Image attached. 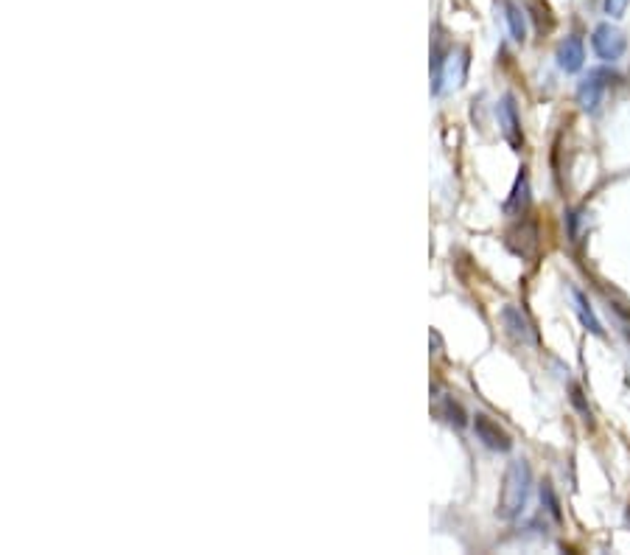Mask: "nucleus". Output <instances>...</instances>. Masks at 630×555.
<instances>
[{"instance_id":"1","label":"nucleus","mask_w":630,"mask_h":555,"mask_svg":"<svg viewBox=\"0 0 630 555\" xmlns=\"http://www.w3.org/2000/svg\"><path fill=\"white\" fill-rule=\"evenodd\" d=\"M529 485H532V471L527 460H512L507 471H504V482H502V494H499V507L496 516L510 522L516 519L529 497Z\"/></svg>"},{"instance_id":"2","label":"nucleus","mask_w":630,"mask_h":555,"mask_svg":"<svg viewBox=\"0 0 630 555\" xmlns=\"http://www.w3.org/2000/svg\"><path fill=\"white\" fill-rule=\"evenodd\" d=\"M614 82H619V76L611 71V67H594V71H589V76L577 87V104L586 112H597L602 104L605 90H608Z\"/></svg>"},{"instance_id":"3","label":"nucleus","mask_w":630,"mask_h":555,"mask_svg":"<svg viewBox=\"0 0 630 555\" xmlns=\"http://www.w3.org/2000/svg\"><path fill=\"white\" fill-rule=\"evenodd\" d=\"M591 45H594V54L602 62H617V59H622V54L627 48V40L617 26H611V22H602V26H597L594 34H591Z\"/></svg>"},{"instance_id":"4","label":"nucleus","mask_w":630,"mask_h":555,"mask_svg":"<svg viewBox=\"0 0 630 555\" xmlns=\"http://www.w3.org/2000/svg\"><path fill=\"white\" fill-rule=\"evenodd\" d=\"M474 432L487 449H494V452H510L512 449V437L499 427V421H494L485 412L474 415Z\"/></svg>"},{"instance_id":"5","label":"nucleus","mask_w":630,"mask_h":555,"mask_svg":"<svg viewBox=\"0 0 630 555\" xmlns=\"http://www.w3.org/2000/svg\"><path fill=\"white\" fill-rule=\"evenodd\" d=\"M496 115H499V129H502V135H504V141L510 144V149L519 152V149L524 146V132H521V121H519L516 99L504 96L502 104H499V110H496Z\"/></svg>"},{"instance_id":"6","label":"nucleus","mask_w":630,"mask_h":555,"mask_svg":"<svg viewBox=\"0 0 630 555\" xmlns=\"http://www.w3.org/2000/svg\"><path fill=\"white\" fill-rule=\"evenodd\" d=\"M502 322H504V329L507 334L521 342V345H538V331H535V326L527 320V314L519 309V306H504L502 309Z\"/></svg>"},{"instance_id":"7","label":"nucleus","mask_w":630,"mask_h":555,"mask_svg":"<svg viewBox=\"0 0 630 555\" xmlns=\"http://www.w3.org/2000/svg\"><path fill=\"white\" fill-rule=\"evenodd\" d=\"M465 71H468V51H459V57L449 54L446 62H442V71L434 82V92H442L449 87H459L465 79Z\"/></svg>"},{"instance_id":"8","label":"nucleus","mask_w":630,"mask_h":555,"mask_svg":"<svg viewBox=\"0 0 630 555\" xmlns=\"http://www.w3.org/2000/svg\"><path fill=\"white\" fill-rule=\"evenodd\" d=\"M582 62H586V45H582V40L577 34L566 37L564 42L557 45V65H560V71H566V74H577Z\"/></svg>"},{"instance_id":"9","label":"nucleus","mask_w":630,"mask_h":555,"mask_svg":"<svg viewBox=\"0 0 630 555\" xmlns=\"http://www.w3.org/2000/svg\"><path fill=\"white\" fill-rule=\"evenodd\" d=\"M529 207V180L527 174L521 172L516 177V185H512V191H510V199L504 202V214H524Z\"/></svg>"},{"instance_id":"10","label":"nucleus","mask_w":630,"mask_h":555,"mask_svg":"<svg viewBox=\"0 0 630 555\" xmlns=\"http://www.w3.org/2000/svg\"><path fill=\"white\" fill-rule=\"evenodd\" d=\"M572 297H574V312H577L582 326H586V331H591L594 337H602V322L597 320V314H594V309L589 304V297L582 295L580 289H572Z\"/></svg>"},{"instance_id":"11","label":"nucleus","mask_w":630,"mask_h":555,"mask_svg":"<svg viewBox=\"0 0 630 555\" xmlns=\"http://www.w3.org/2000/svg\"><path fill=\"white\" fill-rule=\"evenodd\" d=\"M504 17H507V26H510V37L516 42H524L527 40V20H524V12L516 6V4H507L504 6Z\"/></svg>"},{"instance_id":"12","label":"nucleus","mask_w":630,"mask_h":555,"mask_svg":"<svg viewBox=\"0 0 630 555\" xmlns=\"http://www.w3.org/2000/svg\"><path fill=\"white\" fill-rule=\"evenodd\" d=\"M437 412H440L449 424H454V427H465V424H468V415H465V410H462L454 399H442L440 407H437Z\"/></svg>"},{"instance_id":"13","label":"nucleus","mask_w":630,"mask_h":555,"mask_svg":"<svg viewBox=\"0 0 630 555\" xmlns=\"http://www.w3.org/2000/svg\"><path fill=\"white\" fill-rule=\"evenodd\" d=\"M541 499H544L547 511H549V516H552L555 522H560V519H564V514H560V502H557V497H555V491H552V485H549V482H544V489H541Z\"/></svg>"},{"instance_id":"14","label":"nucleus","mask_w":630,"mask_h":555,"mask_svg":"<svg viewBox=\"0 0 630 555\" xmlns=\"http://www.w3.org/2000/svg\"><path fill=\"white\" fill-rule=\"evenodd\" d=\"M627 6H630V0H602V12L608 14L611 20H619V17H625Z\"/></svg>"},{"instance_id":"15","label":"nucleus","mask_w":630,"mask_h":555,"mask_svg":"<svg viewBox=\"0 0 630 555\" xmlns=\"http://www.w3.org/2000/svg\"><path fill=\"white\" fill-rule=\"evenodd\" d=\"M572 404L582 412V418H586V421L591 424V410H589L586 399H582V390H580L577 384H572Z\"/></svg>"},{"instance_id":"16","label":"nucleus","mask_w":630,"mask_h":555,"mask_svg":"<svg viewBox=\"0 0 630 555\" xmlns=\"http://www.w3.org/2000/svg\"><path fill=\"white\" fill-rule=\"evenodd\" d=\"M544 14H547V22H549V26H552V22H555V20H552V14H549V9H547ZM535 20H538V29L544 31V17H541V14H535Z\"/></svg>"},{"instance_id":"17","label":"nucleus","mask_w":630,"mask_h":555,"mask_svg":"<svg viewBox=\"0 0 630 555\" xmlns=\"http://www.w3.org/2000/svg\"><path fill=\"white\" fill-rule=\"evenodd\" d=\"M625 339L630 342V329H625Z\"/></svg>"}]
</instances>
